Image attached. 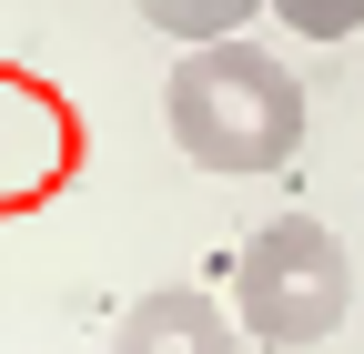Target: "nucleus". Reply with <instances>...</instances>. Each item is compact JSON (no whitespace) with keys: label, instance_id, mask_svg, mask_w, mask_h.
Returning a JSON list of instances; mask_svg holds the SVG:
<instances>
[{"label":"nucleus","instance_id":"f257e3e1","mask_svg":"<svg viewBox=\"0 0 364 354\" xmlns=\"http://www.w3.org/2000/svg\"><path fill=\"white\" fill-rule=\"evenodd\" d=\"M162 122L193 172L223 183H253V172H284L304 152V92L294 71L263 51V41L223 31V41H182V61L162 81Z\"/></svg>","mask_w":364,"mask_h":354},{"label":"nucleus","instance_id":"f03ea898","mask_svg":"<svg viewBox=\"0 0 364 354\" xmlns=\"http://www.w3.org/2000/svg\"><path fill=\"white\" fill-rule=\"evenodd\" d=\"M344 304H354V263H344V243L314 213H273L243 243V263H233V324L253 344H273V354L324 344L344 324Z\"/></svg>","mask_w":364,"mask_h":354},{"label":"nucleus","instance_id":"7ed1b4c3","mask_svg":"<svg viewBox=\"0 0 364 354\" xmlns=\"http://www.w3.org/2000/svg\"><path fill=\"white\" fill-rule=\"evenodd\" d=\"M112 354H243V324L223 314L213 294L162 284V294H142V304L112 324Z\"/></svg>","mask_w":364,"mask_h":354},{"label":"nucleus","instance_id":"20e7f679","mask_svg":"<svg viewBox=\"0 0 364 354\" xmlns=\"http://www.w3.org/2000/svg\"><path fill=\"white\" fill-rule=\"evenodd\" d=\"M263 11V0H142V21L172 31V41H223V31H243Z\"/></svg>","mask_w":364,"mask_h":354},{"label":"nucleus","instance_id":"39448f33","mask_svg":"<svg viewBox=\"0 0 364 354\" xmlns=\"http://www.w3.org/2000/svg\"><path fill=\"white\" fill-rule=\"evenodd\" d=\"M284 31H304V41H354L364 31V0H263Z\"/></svg>","mask_w":364,"mask_h":354}]
</instances>
